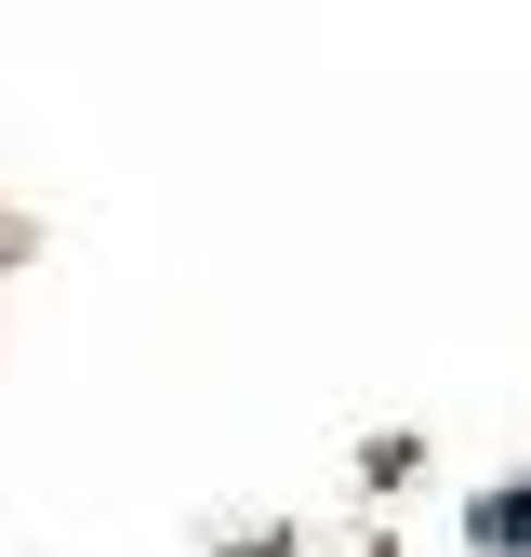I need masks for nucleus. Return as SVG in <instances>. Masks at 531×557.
<instances>
[{"mask_svg": "<svg viewBox=\"0 0 531 557\" xmlns=\"http://www.w3.org/2000/svg\"><path fill=\"white\" fill-rule=\"evenodd\" d=\"M479 544H531V492L518 505H479Z\"/></svg>", "mask_w": 531, "mask_h": 557, "instance_id": "1", "label": "nucleus"}]
</instances>
